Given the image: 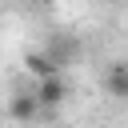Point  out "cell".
I'll return each mask as SVG.
<instances>
[{
    "instance_id": "2",
    "label": "cell",
    "mask_w": 128,
    "mask_h": 128,
    "mask_svg": "<svg viewBox=\"0 0 128 128\" xmlns=\"http://www.w3.org/2000/svg\"><path fill=\"white\" fill-rule=\"evenodd\" d=\"M44 108H40V100H36V92H16L12 100H8V116L12 120H36Z\"/></svg>"
},
{
    "instance_id": "1",
    "label": "cell",
    "mask_w": 128,
    "mask_h": 128,
    "mask_svg": "<svg viewBox=\"0 0 128 128\" xmlns=\"http://www.w3.org/2000/svg\"><path fill=\"white\" fill-rule=\"evenodd\" d=\"M32 92H36L40 108H60L68 100V80H64V72H52V76H40V84Z\"/></svg>"
},
{
    "instance_id": "3",
    "label": "cell",
    "mask_w": 128,
    "mask_h": 128,
    "mask_svg": "<svg viewBox=\"0 0 128 128\" xmlns=\"http://www.w3.org/2000/svg\"><path fill=\"white\" fill-rule=\"evenodd\" d=\"M104 88H108V96H116V100H128V64H124V60L108 68V76H104Z\"/></svg>"
},
{
    "instance_id": "4",
    "label": "cell",
    "mask_w": 128,
    "mask_h": 128,
    "mask_svg": "<svg viewBox=\"0 0 128 128\" xmlns=\"http://www.w3.org/2000/svg\"><path fill=\"white\" fill-rule=\"evenodd\" d=\"M24 68H28L36 80H40V76H52V72H60V68H56V60H52V56H44V52H32V56L24 60Z\"/></svg>"
},
{
    "instance_id": "5",
    "label": "cell",
    "mask_w": 128,
    "mask_h": 128,
    "mask_svg": "<svg viewBox=\"0 0 128 128\" xmlns=\"http://www.w3.org/2000/svg\"><path fill=\"white\" fill-rule=\"evenodd\" d=\"M44 4H56V0H44Z\"/></svg>"
}]
</instances>
